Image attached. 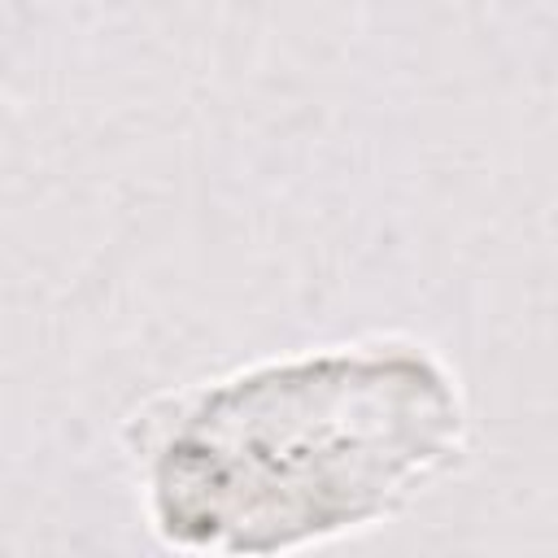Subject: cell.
<instances>
[{
    "label": "cell",
    "instance_id": "6da1fadb",
    "mask_svg": "<svg viewBox=\"0 0 558 558\" xmlns=\"http://www.w3.org/2000/svg\"><path fill=\"white\" fill-rule=\"evenodd\" d=\"M466 453L440 353L375 336L266 357L140 418V501L179 554L270 558L371 532Z\"/></svg>",
    "mask_w": 558,
    "mask_h": 558
}]
</instances>
